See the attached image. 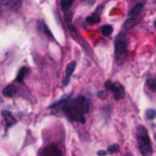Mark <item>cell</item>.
Here are the masks:
<instances>
[{"instance_id": "obj_1", "label": "cell", "mask_w": 156, "mask_h": 156, "mask_svg": "<svg viewBox=\"0 0 156 156\" xmlns=\"http://www.w3.org/2000/svg\"><path fill=\"white\" fill-rule=\"evenodd\" d=\"M57 105L61 106L65 115L74 122H85V113L89 111V101L84 96H77L76 99L68 100V101H60Z\"/></svg>"}, {"instance_id": "obj_2", "label": "cell", "mask_w": 156, "mask_h": 156, "mask_svg": "<svg viewBox=\"0 0 156 156\" xmlns=\"http://www.w3.org/2000/svg\"><path fill=\"white\" fill-rule=\"evenodd\" d=\"M136 140H138V147L143 156H150L152 154V146L151 140L147 134V130L145 127L139 126L136 128Z\"/></svg>"}, {"instance_id": "obj_3", "label": "cell", "mask_w": 156, "mask_h": 156, "mask_svg": "<svg viewBox=\"0 0 156 156\" xmlns=\"http://www.w3.org/2000/svg\"><path fill=\"white\" fill-rule=\"evenodd\" d=\"M127 44H128V38L124 33H119L115 40V54H116V61L121 63L127 52Z\"/></svg>"}, {"instance_id": "obj_4", "label": "cell", "mask_w": 156, "mask_h": 156, "mask_svg": "<svg viewBox=\"0 0 156 156\" xmlns=\"http://www.w3.org/2000/svg\"><path fill=\"white\" fill-rule=\"evenodd\" d=\"M105 87L108 89V90H111V93L113 94V98L116 99V100H121V99H123L124 98V88H123V85L121 84V83H118V82H116V83H112V82H106L105 83Z\"/></svg>"}, {"instance_id": "obj_5", "label": "cell", "mask_w": 156, "mask_h": 156, "mask_svg": "<svg viewBox=\"0 0 156 156\" xmlns=\"http://www.w3.org/2000/svg\"><path fill=\"white\" fill-rule=\"evenodd\" d=\"M39 156H63V154L56 145H49L41 150Z\"/></svg>"}, {"instance_id": "obj_6", "label": "cell", "mask_w": 156, "mask_h": 156, "mask_svg": "<svg viewBox=\"0 0 156 156\" xmlns=\"http://www.w3.org/2000/svg\"><path fill=\"white\" fill-rule=\"evenodd\" d=\"M76 61H72V62H69L68 65H67V67H66V77H65V80L62 82V84L63 85H66L67 83H68V80H69V77L72 76V73H73V71H74V68H76Z\"/></svg>"}, {"instance_id": "obj_7", "label": "cell", "mask_w": 156, "mask_h": 156, "mask_svg": "<svg viewBox=\"0 0 156 156\" xmlns=\"http://www.w3.org/2000/svg\"><path fill=\"white\" fill-rule=\"evenodd\" d=\"M2 116H4V118H5L6 128H10V127H12V126L16 123V119H15V117L12 116L11 112H9V111H2Z\"/></svg>"}, {"instance_id": "obj_8", "label": "cell", "mask_w": 156, "mask_h": 156, "mask_svg": "<svg viewBox=\"0 0 156 156\" xmlns=\"http://www.w3.org/2000/svg\"><path fill=\"white\" fill-rule=\"evenodd\" d=\"M143 7H144V4H143V2H138V4L128 12V16H129V17H136V16L140 13V11H141Z\"/></svg>"}, {"instance_id": "obj_9", "label": "cell", "mask_w": 156, "mask_h": 156, "mask_svg": "<svg viewBox=\"0 0 156 156\" xmlns=\"http://www.w3.org/2000/svg\"><path fill=\"white\" fill-rule=\"evenodd\" d=\"M38 28H40V30H41L43 33H45V35H46L48 38H50L51 40L54 39V35L51 34L50 29L48 28V26H46V24H45V23H44L43 21H39V22H38Z\"/></svg>"}, {"instance_id": "obj_10", "label": "cell", "mask_w": 156, "mask_h": 156, "mask_svg": "<svg viewBox=\"0 0 156 156\" xmlns=\"http://www.w3.org/2000/svg\"><path fill=\"white\" fill-rule=\"evenodd\" d=\"M136 23H138L136 17H128V20L123 23V28H124V29H129V28L134 27Z\"/></svg>"}, {"instance_id": "obj_11", "label": "cell", "mask_w": 156, "mask_h": 156, "mask_svg": "<svg viewBox=\"0 0 156 156\" xmlns=\"http://www.w3.org/2000/svg\"><path fill=\"white\" fill-rule=\"evenodd\" d=\"M16 87L15 85H7L5 89H4V91H2V94L5 95V96H7V98H11V96H13L15 94H16Z\"/></svg>"}, {"instance_id": "obj_12", "label": "cell", "mask_w": 156, "mask_h": 156, "mask_svg": "<svg viewBox=\"0 0 156 156\" xmlns=\"http://www.w3.org/2000/svg\"><path fill=\"white\" fill-rule=\"evenodd\" d=\"M85 21H87L88 24H96V23L100 22V16H99L98 13H93V15L88 16V17L85 18Z\"/></svg>"}, {"instance_id": "obj_13", "label": "cell", "mask_w": 156, "mask_h": 156, "mask_svg": "<svg viewBox=\"0 0 156 156\" xmlns=\"http://www.w3.org/2000/svg\"><path fill=\"white\" fill-rule=\"evenodd\" d=\"M28 72H29V69H28L27 67H22V68H21L20 71H18V73H17V77H16V80L21 83V82L23 80V78H24V77H26V76L28 74Z\"/></svg>"}, {"instance_id": "obj_14", "label": "cell", "mask_w": 156, "mask_h": 156, "mask_svg": "<svg viewBox=\"0 0 156 156\" xmlns=\"http://www.w3.org/2000/svg\"><path fill=\"white\" fill-rule=\"evenodd\" d=\"M112 30H113V28H112V26H110V24H105V26L101 27V33H102V35H105V37L111 35Z\"/></svg>"}, {"instance_id": "obj_15", "label": "cell", "mask_w": 156, "mask_h": 156, "mask_svg": "<svg viewBox=\"0 0 156 156\" xmlns=\"http://www.w3.org/2000/svg\"><path fill=\"white\" fill-rule=\"evenodd\" d=\"M146 87L151 91H156V78H150L146 80Z\"/></svg>"}, {"instance_id": "obj_16", "label": "cell", "mask_w": 156, "mask_h": 156, "mask_svg": "<svg viewBox=\"0 0 156 156\" xmlns=\"http://www.w3.org/2000/svg\"><path fill=\"white\" fill-rule=\"evenodd\" d=\"M7 4H9V6H10L11 9L17 10V9L22 5V0H9V1H7Z\"/></svg>"}, {"instance_id": "obj_17", "label": "cell", "mask_w": 156, "mask_h": 156, "mask_svg": "<svg viewBox=\"0 0 156 156\" xmlns=\"http://www.w3.org/2000/svg\"><path fill=\"white\" fill-rule=\"evenodd\" d=\"M72 2H73V0H61V7H62V10H68L71 7Z\"/></svg>"}, {"instance_id": "obj_18", "label": "cell", "mask_w": 156, "mask_h": 156, "mask_svg": "<svg viewBox=\"0 0 156 156\" xmlns=\"http://www.w3.org/2000/svg\"><path fill=\"white\" fill-rule=\"evenodd\" d=\"M146 117L149 118V119H154L155 117H156V110H154V108H149V110H146Z\"/></svg>"}, {"instance_id": "obj_19", "label": "cell", "mask_w": 156, "mask_h": 156, "mask_svg": "<svg viewBox=\"0 0 156 156\" xmlns=\"http://www.w3.org/2000/svg\"><path fill=\"white\" fill-rule=\"evenodd\" d=\"M119 150V146L117 145V144H113V145H111V146H108V149H107V154H113V152H117Z\"/></svg>"}, {"instance_id": "obj_20", "label": "cell", "mask_w": 156, "mask_h": 156, "mask_svg": "<svg viewBox=\"0 0 156 156\" xmlns=\"http://www.w3.org/2000/svg\"><path fill=\"white\" fill-rule=\"evenodd\" d=\"M106 154H107V152H106L105 150H99V151H98V155H100V156H104V155H106Z\"/></svg>"}, {"instance_id": "obj_21", "label": "cell", "mask_w": 156, "mask_h": 156, "mask_svg": "<svg viewBox=\"0 0 156 156\" xmlns=\"http://www.w3.org/2000/svg\"><path fill=\"white\" fill-rule=\"evenodd\" d=\"M84 2L88 4V5H93V4L95 2V0H84Z\"/></svg>"}, {"instance_id": "obj_22", "label": "cell", "mask_w": 156, "mask_h": 156, "mask_svg": "<svg viewBox=\"0 0 156 156\" xmlns=\"http://www.w3.org/2000/svg\"><path fill=\"white\" fill-rule=\"evenodd\" d=\"M127 156H133V155H130V154H128V155H127Z\"/></svg>"}, {"instance_id": "obj_23", "label": "cell", "mask_w": 156, "mask_h": 156, "mask_svg": "<svg viewBox=\"0 0 156 156\" xmlns=\"http://www.w3.org/2000/svg\"><path fill=\"white\" fill-rule=\"evenodd\" d=\"M0 12H1V6H0Z\"/></svg>"}, {"instance_id": "obj_24", "label": "cell", "mask_w": 156, "mask_h": 156, "mask_svg": "<svg viewBox=\"0 0 156 156\" xmlns=\"http://www.w3.org/2000/svg\"><path fill=\"white\" fill-rule=\"evenodd\" d=\"M155 27H156V22H155Z\"/></svg>"}]
</instances>
